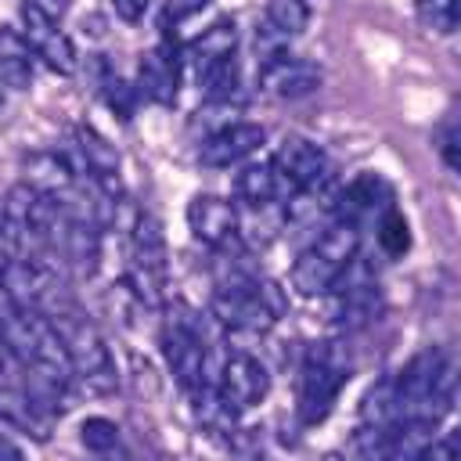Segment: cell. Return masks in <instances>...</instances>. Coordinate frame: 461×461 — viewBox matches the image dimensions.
<instances>
[{
	"label": "cell",
	"instance_id": "6da1fadb",
	"mask_svg": "<svg viewBox=\"0 0 461 461\" xmlns=\"http://www.w3.org/2000/svg\"><path fill=\"white\" fill-rule=\"evenodd\" d=\"M357 252H360V230H357V223L331 220L313 238V245L295 256V263H292V285L303 295H324V292H331L335 277L357 259Z\"/></svg>",
	"mask_w": 461,
	"mask_h": 461
},
{
	"label": "cell",
	"instance_id": "7a4b0ae2",
	"mask_svg": "<svg viewBox=\"0 0 461 461\" xmlns=\"http://www.w3.org/2000/svg\"><path fill=\"white\" fill-rule=\"evenodd\" d=\"M349 378V360L339 342H310L303 357V375H299V393H295V411L303 425H317L331 414L342 385Z\"/></svg>",
	"mask_w": 461,
	"mask_h": 461
},
{
	"label": "cell",
	"instance_id": "3957f363",
	"mask_svg": "<svg viewBox=\"0 0 461 461\" xmlns=\"http://www.w3.org/2000/svg\"><path fill=\"white\" fill-rule=\"evenodd\" d=\"M47 321L54 324V331H58L68 360H72L76 378L86 382L94 393L115 389V364H112V353H108L101 331L94 328V321L83 310H76V303H68L65 310L50 313Z\"/></svg>",
	"mask_w": 461,
	"mask_h": 461
},
{
	"label": "cell",
	"instance_id": "277c9868",
	"mask_svg": "<svg viewBox=\"0 0 461 461\" xmlns=\"http://www.w3.org/2000/svg\"><path fill=\"white\" fill-rule=\"evenodd\" d=\"M450 378V357L439 346L418 349L403 371L396 375V393H400V411L403 418H432V407L439 400L443 382Z\"/></svg>",
	"mask_w": 461,
	"mask_h": 461
},
{
	"label": "cell",
	"instance_id": "5b68a950",
	"mask_svg": "<svg viewBox=\"0 0 461 461\" xmlns=\"http://www.w3.org/2000/svg\"><path fill=\"white\" fill-rule=\"evenodd\" d=\"M0 288L7 292V299L22 310H36L43 317L65 310L72 299L68 292L61 288L58 274L43 263V259H29V256H18L4 274H0Z\"/></svg>",
	"mask_w": 461,
	"mask_h": 461
},
{
	"label": "cell",
	"instance_id": "8992f818",
	"mask_svg": "<svg viewBox=\"0 0 461 461\" xmlns=\"http://www.w3.org/2000/svg\"><path fill=\"white\" fill-rule=\"evenodd\" d=\"M126 238H130V256H133L130 288H133V295L140 303L155 306L158 303V292H162V281H166V241H162V227L148 212H137V220L130 223Z\"/></svg>",
	"mask_w": 461,
	"mask_h": 461
},
{
	"label": "cell",
	"instance_id": "52a82bcc",
	"mask_svg": "<svg viewBox=\"0 0 461 461\" xmlns=\"http://www.w3.org/2000/svg\"><path fill=\"white\" fill-rule=\"evenodd\" d=\"M22 36L29 40L32 54L43 58V65H50L54 72L68 76L76 68V43L72 36L58 25V18H50L47 11H40L36 4H22Z\"/></svg>",
	"mask_w": 461,
	"mask_h": 461
},
{
	"label": "cell",
	"instance_id": "ba28073f",
	"mask_svg": "<svg viewBox=\"0 0 461 461\" xmlns=\"http://www.w3.org/2000/svg\"><path fill=\"white\" fill-rule=\"evenodd\" d=\"M180 76H184V50L173 40H162L155 50H148L140 58L137 86L144 97H151L158 104H173L176 90H180Z\"/></svg>",
	"mask_w": 461,
	"mask_h": 461
},
{
	"label": "cell",
	"instance_id": "9c48e42d",
	"mask_svg": "<svg viewBox=\"0 0 461 461\" xmlns=\"http://www.w3.org/2000/svg\"><path fill=\"white\" fill-rule=\"evenodd\" d=\"M270 389V375L267 367L252 357V353H230L223 360L220 371V396L230 403V411H245L256 407Z\"/></svg>",
	"mask_w": 461,
	"mask_h": 461
},
{
	"label": "cell",
	"instance_id": "30bf717a",
	"mask_svg": "<svg viewBox=\"0 0 461 461\" xmlns=\"http://www.w3.org/2000/svg\"><path fill=\"white\" fill-rule=\"evenodd\" d=\"M259 83L270 97H306L321 86V68L310 58L295 54H267Z\"/></svg>",
	"mask_w": 461,
	"mask_h": 461
},
{
	"label": "cell",
	"instance_id": "8fae6325",
	"mask_svg": "<svg viewBox=\"0 0 461 461\" xmlns=\"http://www.w3.org/2000/svg\"><path fill=\"white\" fill-rule=\"evenodd\" d=\"M267 140V130L259 122H230L223 130H216L205 144H202V166L209 169H223V166H238L245 162L252 151H259Z\"/></svg>",
	"mask_w": 461,
	"mask_h": 461
},
{
	"label": "cell",
	"instance_id": "7c38bea8",
	"mask_svg": "<svg viewBox=\"0 0 461 461\" xmlns=\"http://www.w3.org/2000/svg\"><path fill=\"white\" fill-rule=\"evenodd\" d=\"M274 169H277L288 184H295V187H303V191H313V187L328 176V155H324L321 144H313V140H306V137H288V140L277 148V155H274Z\"/></svg>",
	"mask_w": 461,
	"mask_h": 461
},
{
	"label": "cell",
	"instance_id": "4fadbf2b",
	"mask_svg": "<svg viewBox=\"0 0 461 461\" xmlns=\"http://www.w3.org/2000/svg\"><path fill=\"white\" fill-rule=\"evenodd\" d=\"M187 223L194 230V238L209 249H223L234 241L238 234V209L220 198V194H198L191 205H187Z\"/></svg>",
	"mask_w": 461,
	"mask_h": 461
},
{
	"label": "cell",
	"instance_id": "5bb4252c",
	"mask_svg": "<svg viewBox=\"0 0 461 461\" xmlns=\"http://www.w3.org/2000/svg\"><path fill=\"white\" fill-rule=\"evenodd\" d=\"M234 47H238V29H234V22H216V25L202 29V32L184 47V68H191L194 76H205V72H212L220 61L234 58Z\"/></svg>",
	"mask_w": 461,
	"mask_h": 461
},
{
	"label": "cell",
	"instance_id": "9a60e30c",
	"mask_svg": "<svg viewBox=\"0 0 461 461\" xmlns=\"http://www.w3.org/2000/svg\"><path fill=\"white\" fill-rule=\"evenodd\" d=\"M389 198V187L375 176V173H360L353 184H346L342 191H339V198H335V205H331V220H346V223H357L360 227V220L375 209V205H382Z\"/></svg>",
	"mask_w": 461,
	"mask_h": 461
},
{
	"label": "cell",
	"instance_id": "2e32d148",
	"mask_svg": "<svg viewBox=\"0 0 461 461\" xmlns=\"http://www.w3.org/2000/svg\"><path fill=\"white\" fill-rule=\"evenodd\" d=\"M0 418L7 425H14L18 432H29L32 439H47L50 436V425H54V414L43 411L25 389L14 393V389H0Z\"/></svg>",
	"mask_w": 461,
	"mask_h": 461
},
{
	"label": "cell",
	"instance_id": "e0dca14e",
	"mask_svg": "<svg viewBox=\"0 0 461 461\" xmlns=\"http://www.w3.org/2000/svg\"><path fill=\"white\" fill-rule=\"evenodd\" d=\"M382 310H385V299H382L378 285L371 281V285H360V288H349V292L339 295V317H335V324L342 331H357V328L375 324L382 317Z\"/></svg>",
	"mask_w": 461,
	"mask_h": 461
},
{
	"label": "cell",
	"instance_id": "ac0fdd59",
	"mask_svg": "<svg viewBox=\"0 0 461 461\" xmlns=\"http://www.w3.org/2000/svg\"><path fill=\"white\" fill-rule=\"evenodd\" d=\"M32 47L22 32H14L11 25H0V76L7 86L25 90L32 83Z\"/></svg>",
	"mask_w": 461,
	"mask_h": 461
},
{
	"label": "cell",
	"instance_id": "d6986e66",
	"mask_svg": "<svg viewBox=\"0 0 461 461\" xmlns=\"http://www.w3.org/2000/svg\"><path fill=\"white\" fill-rule=\"evenodd\" d=\"M79 158H83V166H86V173H94L97 176V184H101V191L108 187L112 194H119V184H115V173H119V155H115V148L101 137V133H94V130H79Z\"/></svg>",
	"mask_w": 461,
	"mask_h": 461
},
{
	"label": "cell",
	"instance_id": "ffe728a7",
	"mask_svg": "<svg viewBox=\"0 0 461 461\" xmlns=\"http://www.w3.org/2000/svg\"><path fill=\"white\" fill-rule=\"evenodd\" d=\"M403 421L400 411V393H396V378H378L364 403H360V425H375V429H396Z\"/></svg>",
	"mask_w": 461,
	"mask_h": 461
},
{
	"label": "cell",
	"instance_id": "44dd1931",
	"mask_svg": "<svg viewBox=\"0 0 461 461\" xmlns=\"http://www.w3.org/2000/svg\"><path fill=\"white\" fill-rule=\"evenodd\" d=\"M277 169L274 166H245L234 176V194L245 202V209H267L277 198Z\"/></svg>",
	"mask_w": 461,
	"mask_h": 461
},
{
	"label": "cell",
	"instance_id": "7402d4cb",
	"mask_svg": "<svg viewBox=\"0 0 461 461\" xmlns=\"http://www.w3.org/2000/svg\"><path fill=\"white\" fill-rule=\"evenodd\" d=\"M353 454L357 461H396V429L360 425L353 439Z\"/></svg>",
	"mask_w": 461,
	"mask_h": 461
},
{
	"label": "cell",
	"instance_id": "603a6c76",
	"mask_svg": "<svg viewBox=\"0 0 461 461\" xmlns=\"http://www.w3.org/2000/svg\"><path fill=\"white\" fill-rule=\"evenodd\" d=\"M310 22V4L306 0H267V29L281 36L303 32Z\"/></svg>",
	"mask_w": 461,
	"mask_h": 461
},
{
	"label": "cell",
	"instance_id": "cb8c5ba5",
	"mask_svg": "<svg viewBox=\"0 0 461 461\" xmlns=\"http://www.w3.org/2000/svg\"><path fill=\"white\" fill-rule=\"evenodd\" d=\"M414 11L439 36H450L461 25V0H414Z\"/></svg>",
	"mask_w": 461,
	"mask_h": 461
},
{
	"label": "cell",
	"instance_id": "d4e9b609",
	"mask_svg": "<svg viewBox=\"0 0 461 461\" xmlns=\"http://www.w3.org/2000/svg\"><path fill=\"white\" fill-rule=\"evenodd\" d=\"M205 7H209V0H162V7H158V29H162V36L173 40L176 29L187 25L194 14H202Z\"/></svg>",
	"mask_w": 461,
	"mask_h": 461
},
{
	"label": "cell",
	"instance_id": "484cf974",
	"mask_svg": "<svg viewBox=\"0 0 461 461\" xmlns=\"http://www.w3.org/2000/svg\"><path fill=\"white\" fill-rule=\"evenodd\" d=\"M79 436H83V443H86L97 457L112 454L115 443H119V429H115V421H108V418H86V421L79 425Z\"/></svg>",
	"mask_w": 461,
	"mask_h": 461
},
{
	"label": "cell",
	"instance_id": "4316f807",
	"mask_svg": "<svg viewBox=\"0 0 461 461\" xmlns=\"http://www.w3.org/2000/svg\"><path fill=\"white\" fill-rule=\"evenodd\" d=\"M378 241L389 256H403L407 245H411V230H407V220L396 212V209H385L382 223H378Z\"/></svg>",
	"mask_w": 461,
	"mask_h": 461
},
{
	"label": "cell",
	"instance_id": "83f0119b",
	"mask_svg": "<svg viewBox=\"0 0 461 461\" xmlns=\"http://www.w3.org/2000/svg\"><path fill=\"white\" fill-rule=\"evenodd\" d=\"M22 241H25V230L18 227V220L7 212V205H4V198H0V274L18 259Z\"/></svg>",
	"mask_w": 461,
	"mask_h": 461
},
{
	"label": "cell",
	"instance_id": "f1b7e54d",
	"mask_svg": "<svg viewBox=\"0 0 461 461\" xmlns=\"http://www.w3.org/2000/svg\"><path fill=\"white\" fill-rule=\"evenodd\" d=\"M202 83H205V94H209L212 101L230 97V94H234V86H238V68H234V58H227V61H220L212 72H205V76H202Z\"/></svg>",
	"mask_w": 461,
	"mask_h": 461
},
{
	"label": "cell",
	"instance_id": "f546056e",
	"mask_svg": "<svg viewBox=\"0 0 461 461\" xmlns=\"http://www.w3.org/2000/svg\"><path fill=\"white\" fill-rule=\"evenodd\" d=\"M439 148H443V158L461 169V112H454V115L443 119V126H439Z\"/></svg>",
	"mask_w": 461,
	"mask_h": 461
},
{
	"label": "cell",
	"instance_id": "4dcf8cb0",
	"mask_svg": "<svg viewBox=\"0 0 461 461\" xmlns=\"http://www.w3.org/2000/svg\"><path fill=\"white\" fill-rule=\"evenodd\" d=\"M418 461H461V429H450L447 436L432 439Z\"/></svg>",
	"mask_w": 461,
	"mask_h": 461
},
{
	"label": "cell",
	"instance_id": "1f68e13d",
	"mask_svg": "<svg viewBox=\"0 0 461 461\" xmlns=\"http://www.w3.org/2000/svg\"><path fill=\"white\" fill-rule=\"evenodd\" d=\"M112 7H115V14L122 18V22H140L144 14H148V7H151V0H112Z\"/></svg>",
	"mask_w": 461,
	"mask_h": 461
},
{
	"label": "cell",
	"instance_id": "d6a6232c",
	"mask_svg": "<svg viewBox=\"0 0 461 461\" xmlns=\"http://www.w3.org/2000/svg\"><path fill=\"white\" fill-rule=\"evenodd\" d=\"M0 461H29V457H25V450H22L14 439L0 436Z\"/></svg>",
	"mask_w": 461,
	"mask_h": 461
},
{
	"label": "cell",
	"instance_id": "836d02e7",
	"mask_svg": "<svg viewBox=\"0 0 461 461\" xmlns=\"http://www.w3.org/2000/svg\"><path fill=\"white\" fill-rule=\"evenodd\" d=\"M29 4H36L40 11H47L50 18H61L68 11V0H29Z\"/></svg>",
	"mask_w": 461,
	"mask_h": 461
},
{
	"label": "cell",
	"instance_id": "e575fe53",
	"mask_svg": "<svg viewBox=\"0 0 461 461\" xmlns=\"http://www.w3.org/2000/svg\"><path fill=\"white\" fill-rule=\"evenodd\" d=\"M317 461H346V457H342V454H321Z\"/></svg>",
	"mask_w": 461,
	"mask_h": 461
},
{
	"label": "cell",
	"instance_id": "d590c367",
	"mask_svg": "<svg viewBox=\"0 0 461 461\" xmlns=\"http://www.w3.org/2000/svg\"><path fill=\"white\" fill-rule=\"evenodd\" d=\"M97 461H119V457H108V454H104V457H97Z\"/></svg>",
	"mask_w": 461,
	"mask_h": 461
}]
</instances>
